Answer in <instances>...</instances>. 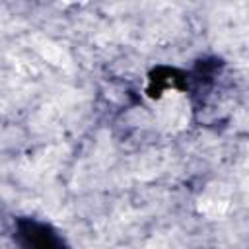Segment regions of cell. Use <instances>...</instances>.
<instances>
[{
    "label": "cell",
    "mask_w": 249,
    "mask_h": 249,
    "mask_svg": "<svg viewBox=\"0 0 249 249\" xmlns=\"http://www.w3.org/2000/svg\"><path fill=\"white\" fill-rule=\"evenodd\" d=\"M14 239L19 245V249H70L49 224L31 218L16 220Z\"/></svg>",
    "instance_id": "cell-1"
}]
</instances>
